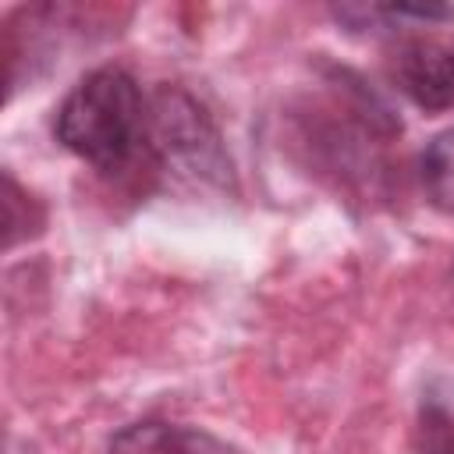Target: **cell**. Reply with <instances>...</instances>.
Segmentation results:
<instances>
[{"instance_id":"6da1fadb","label":"cell","mask_w":454,"mask_h":454,"mask_svg":"<svg viewBox=\"0 0 454 454\" xmlns=\"http://www.w3.org/2000/svg\"><path fill=\"white\" fill-rule=\"evenodd\" d=\"M149 106L121 67L89 71L57 110V142L99 170H121L145 142Z\"/></svg>"},{"instance_id":"7a4b0ae2","label":"cell","mask_w":454,"mask_h":454,"mask_svg":"<svg viewBox=\"0 0 454 454\" xmlns=\"http://www.w3.org/2000/svg\"><path fill=\"white\" fill-rule=\"evenodd\" d=\"M145 142L167 160L184 163L188 170L202 174H223L227 160L220 149V138L209 124V117L177 89H160L149 106Z\"/></svg>"},{"instance_id":"3957f363","label":"cell","mask_w":454,"mask_h":454,"mask_svg":"<svg viewBox=\"0 0 454 454\" xmlns=\"http://www.w3.org/2000/svg\"><path fill=\"white\" fill-rule=\"evenodd\" d=\"M390 78L422 110L454 106V35H411L390 57Z\"/></svg>"},{"instance_id":"277c9868","label":"cell","mask_w":454,"mask_h":454,"mask_svg":"<svg viewBox=\"0 0 454 454\" xmlns=\"http://www.w3.org/2000/svg\"><path fill=\"white\" fill-rule=\"evenodd\" d=\"M106 454H238V450L231 443L216 440L206 429L145 419V422L124 426L110 440V450Z\"/></svg>"},{"instance_id":"5b68a950","label":"cell","mask_w":454,"mask_h":454,"mask_svg":"<svg viewBox=\"0 0 454 454\" xmlns=\"http://www.w3.org/2000/svg\"><path fill=\"white\" fill-rule=\"evenodd\" d=\"M419 177L426 199L454 216V128H443L440 135L429 138L419 160Z\"/></svg>"},{"instance_id":"8992f818","label":"cell","mask_w":454,"mask_h":454,"mask_svg":"<svg viewBox=\"0 0 454 454\" xmlns=\"http://www.w3.org/2000/svg\"><path fill=\"white\" fill-rule=\"evenodd\" d=\"M419 450L454 454V387H429L419 411Z\"/></svg>"}]
</instances>
